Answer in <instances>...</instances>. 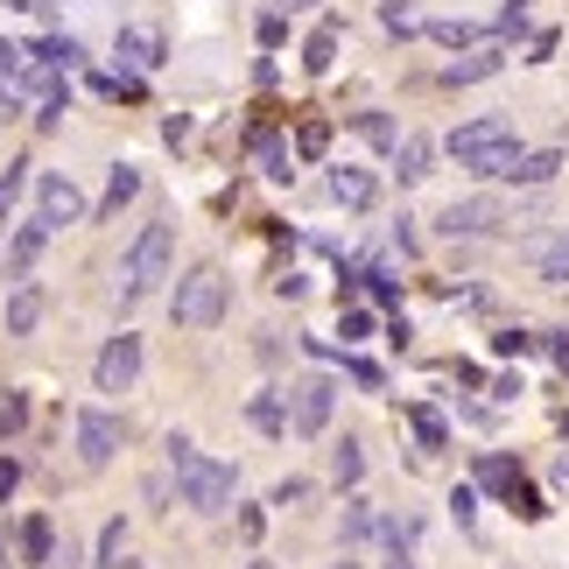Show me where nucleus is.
I'll list each match as a JSON object with an SVG mask.
<instances>
[{
	"instance_id": "nucleus-1",
	"label": "nucleus",
	"mask_w": 569,
	"mask_h": 569,
	"mask_svg": "<svg viewBox=\"0 0 569 569\" xmlns=\"http://www.w3.org/2000/svg\"><path fill=\"white\" fill-rule=\"evenodd\" d=\"M169 260H177V232H169V218H156V226H141V239L127 247L120 274H113V296H120V310H134V302H148V296L162 289Z\"/></svg>"
},
{
	"instance_id": "nucleus-2",
	"label": "nucleus",
	"mask_w": 569,
	"mask_h": 569,
	"mask_svg": "<svg viewBox=\"0 0 569 569\" xmlns=\"http://www.w3.org/2000/svg\"><path fill=\"white\" fill-rule=\"evenodd\" d=\"M169 471H177V492H183V507L197 513H226L232 507V465H218V457H204L190 443V436H169Z\"/></svg>"
},
{
	"instance_id": "nucleus-3",
	"label": "nucleus",
	"mask_w": 569,
	"mask_h": 569,
	"mask_svg": "<svg viewBox=\"0 0 569 569\" xmlns=\"http://www.w3.org/2000/svg\"><path fill=\"white\" fill-rule=\"evenodd\" d=\"M226 302H232L226 268H218V260H197L177 281V296H169V323H177V331H218V323H226Z\"/></svg>"
},
{
	"instance_id": "nucleus-4",
	"label": "nucleus",
	"mask_w": 569,
	"mask_h": 569,
	"mask_svg": "<svg viewBox=\"0 0 569 569\" xmlns=\"http://www.w3.org/2000/svg\"><path fill=\"white\" fill-rule=\"evenodd\" d=\"M457 162L471 169V177H486V183H499L507 177V162L520 156V134H513V120H499V113H486V120H465L457 134L443 141Z\"/></svg>"
},
{
	"instance_id": "nucleus-5",
	"label": "nucleus",
	"mask_w": 569,
	"mask_h": 569,
	"mask_svg": "<svg viewBox=\"0 0 569 569\" xmlns=\"http://www.w3.org/2000/svg\"><path fill=\"white\" fill-rule=\"evenodd\" d=\"M450 239H499L520 226V204H507V197H457V204H443V218H436Z\"/></svg>"
},
{
	"instance_id": "nucleus-6",
	"label": "nucleus",
	"mask_w": 569,
	"mask_h": 569,
	"mask_svg": "<svg viewBox=\"0 0 569 569\" xmlns=\"http://www.w3.org/2000/svg\"><path fill=\"white\" fill-rule=\"evenodd\" d=\"M331 415H338V380L331 373L289 380V429L296 436H323V429H331Z\"/></svg>"
},
{
	"instance_id": "nucleus-7",
	"label": "nucleus",
	"mask_w": 569,
	"mask_h": 569,
	"mask_svg": "<svg viewBox=\"0 0 569 569\" xmlns=\"http://www.w3.org/2000/svg\"><path fill=\"white\" fill-rule=\"evenodd\" d=\"M134 380H141V338H134V331L106 338L99 359H92V387H99V393H134Z\"/></svg>"
},
{
	"instance_id": "nucleus-8",
	"label": "nucleus",
	"mask_w": 569,
	"mask_h": 569,
	"mask_svg": "<svg viewBox=\"0 0 569 569\" xmlns=\"http://www.w3.org/2000/svg\"><path fill=\"white\" fill-rule=\"evenodd\" d=\"M113 57H120V71L148 78V71H162V63H169V36L156 29V21H127V29L113 36Z\"/></svg>"
},
{
	"instance_id": "nucleus-9",
	"label": "nucleus",
	"mask_w": 569,
	"mask_h": 569,
	"mask_svg": "<svg viewBox=\"0 0 569 569\" xmlns=\"http://www.w3.org/2000/svg\"><path fill=\"white\" fill-rule=\"evenodd\" d=\"M36 226H42V232L84 226V190H78L71 177H57V169H50V177L36 183Z\"/></svg>"
},
{
	"instance_id": "nucleus-10",
	"label": "nucleus",
	"mask_w": 569,
	"mask_h": 569,
	"mask_svg": "<svg viewBox=\"0 0 569 569\" xmlns=\"http://www.w3.org/2000/svg\"><path fill=\"white\" fill-rule=\"evenodd\" d=\"M120 415L113 408H84L78 415V457H84V471H106L113 465V450H120Z\"/></svg>"
},
{
	"instance_id": "nucleus-11",
	"label": "nucleus",
	"mask_w": 569,
	"mask_h": 569,
	"mask_svg": "<svg viewBox=\"0 0 569 569\" xmlns=\"http://www.w3.org/2000/svg\"><path fill=\"white\" fill-rule=\"evenodd\" d=\"M323 190H331V204H345V211H373L380 204L373 169H359V162H338L331 177H323Z\"/></svg>"
},
{
	"instance_id": "nucleus-12",
	"label": "nucleus",
	"mask_w": 569,
	"mask_h": 569,
	"mask_svg": "<svg viewBox=\"0 0 569 569\" xmlns=\"http://www.w3.org/2000/svg\"><path fill=\"white\" fill-rule=\"evenodd\" d=\"M556 177H562V148H520L499 183H513V190H541V183H556Z\"/></svg>"
},
{
	"instance_id": "nucleus-13",
	"label": "nucleus",
	"mask_w": 569,
	"mask_h": 569,
	"mask_svg": "<svg viewBox=\"0 0 569 569\" xmlns=\"http://www.w3.org/2000/svg\"><path fill=\"white\" fill-rule=\"evenodd\" d=\"M499 63H507V50H499V42H478V50L443 63V84H486V78H499Z\"/></svg>"
},
{
	"instance_id": "nucleus-14",
	"label": "nucleus",
	"mask_w": 569,
	"mask_h": 569,
	"mask_svg": "<svg viewBox=\"0 0 569 569\" xmlns=\"http://www.w3.org/2000/svg\"><path fill=\"white\" fill-rule=\"evenodd\" d=\"M528 260L541 281H556V289H569V226H556L549 239H528Z\"/></svg>"
},
{
	"instance_id": "nucleus-15",
	"label": "nucleus",
	"mask_w": 569,
	"mask_h": 569,
	"mask_svg": "<svg viewBox=\"0 0 569 569\" xmlns=\"http://www.w3.org/2000/svg\"><path fill=\"white\" fill-rule=\"evenodd\" d=\"M338 36H345V14H323L310 29V42H302V71H310V78H323L338 63Z\"/></svg>"
},
{
	"instance_id": "nucleus-16",
	"label": "nucleus",
	"mask_w": 569,
	"mask_h": 569,
	"mask_svg": "<svg viewBox=\"0 0 569 569\" xmlns=\"http://www.w3.org/2000/svg\"><path fill=\"white\" fill-rule=\"evenodd\" d=\"M42 310H50V296H42L36 281H21V289L8 296V338H29L36 323H42Z\"/></svg>"
},
{
	"instance_id": "nucleus-17",
	"label": "nucleus",
	"mask_w": 569,
	"mask_h": 569,
	"mask_svg": "<svg viewBox=\"0 0 569 569\" xmlns=\"http://www.w3.org/2000/svg\"><path fill=\"white\" fill-rule=\"evenodd\" d=\"M380 535H387V513L366 492H352L345 499V541H380Z\"/></svg>"
},
{
	"instance_id": "nucleus-18",
	"label": "nucleus",
	"mask_w": 569,
	"mask_h": 569,
	"mask_svg": "<svg viewBox=\"0 0 569 569\" xmlns=\"http://www.w3.org/2000/svg\"><path fill=\"white\" fill-rule=\"evenodd\" d=\"M29 63H50V71H78V63H84V42H78V36H42V42H29Z\"/></svg>"
},
{
	"instance_id": "nucleus-19",
	"label": "nucleus",
	"mask_w": 569,
	"mask_h": 569,
	"mask_svg": "<svg viewBox=\"0 0 569 569\" xmlns=\"http://www.w3.org/2000/svg\"><path fill=\"white\" fill-rule=\"evenodd\" d=\"M134 197H141V169H134V162H120L113 177H106V197H99V218H120L127 204H134Z\"/></svg>"
},
{
	"instance_id": "nucleus-20",
	"label": "nucleus",
	"mask_w": 569,
	"mask_h": 569,
	"mask_svg": "<svg viewBox=\"0 0 569 569\" xmlns=\"http://www.w3.org/2000/svg\"><path fill=\"white\" fill-rule=\"evenodd\" d=\"M436 162V141L429 134H401V148H393V169H401V183H422Z\"/></svg>"
},
{
	"instance_id": "nucleus-21",
	"label": "nucleus",
	"mask_w": 569,
	"mask_h": 569,
	"mask_svg": "<svg viewBox=\"0 0 569 569\" xmlns=\"http://www.w3.org/2000/svg\"><path fill=\"white\" fill-rule=\"evenodd\" d=\"M253 156H260V177H274V183H289V177H296V148L281 141V134H260V141H253Z\"/></svg>"
},
{
	"instance_id": "nucleus-22",
	"label": "nucleus",
	"mask_w": 569,
	"mask_h": 569,
	"mask_svg": "<svg viewBox=\"0 0 569 569\" xmlns=\"http://www.w3.org/2000/svg\"><path fill=\"white\" fill-rule=\"evenodd\" d=\"M42 239H50V232H42V226H36V218H29V226H21V232L8 239V274H14V281H21V274H29V268H36V253H42Z\"/></svg>"
},
{
	"instance_id": "nucleus-23",
	"label": "nucleus",
	"mask_w": 569,
	"mask_h": 569,
	"mask_svg": "<svg viewBox=\"0 0 569 569\" xmlns=\"http://www.w3.org/2000/svg\"><path fill=\"white\" fill-rule=\"evenodd\" d=\"M21 562H57V528L50 520H21Z\"/></svg>"
},
{
	"instance_id": "nucleus-24",
	"label": "nucleus",
	"mask_w": 569,
	"mask_h": 569,
	"mask_svg": "<svg viewBox=\"0 0 569 569\" xmlns=\"http://www.w3.org/2000/svg\"><path fill=\"white\" fill-rule=\"evenodd\" d=\"M331 478H338L345 492H352L359 478H366V443H359V436H345V443L331 450Z\"/></svg>"
},
{
	"instance_id": "nucleus-25",
	"label": "nucleus",
	"mask_w": 569,
	"mask_h": 569,
	"mask_svg": "<svg viewBox=\"0 0 569 569\" xmlns=\"http://www.w3.org/2000/svg\"><path fill=\"white\" fill-rule=\"evenodd\" d=\"M422 36L443 42V50H478V42H486V29H478V21H429Z\"/></svg>"
},
{
	"instance_id": "nucleus-26",
	"label": "nucleus",
	"mask_w": 569,
	"mask_h": 569,
	"mask_svg": "<svg viewBox=\"0 0 569 569\" xmlns=\"http://www.w3.org/2000/svg\"><path fill=\"white\" fill-rule=\"evenodd\" d=\"M247 415H253V429H260V436H289V408H281L274 393H253Z\"/></svg>"
},
{
	"instance_id": "nucleus-27",
	"label": "nucleus",
	"mask_w": 569,
	"mask_h": 569,
	"mask_svg": "<svg viewBox=\"0 0 569 569\" xmlns=\"http://www.w3.org/2000/svg\"><path fill=\"white\" fill-rule=\"evenodd\" d=\"M92 92H99V99H148V84H141L134 71H99Z\"/></svg>"
},
{
	"instance_id": "nucleus-28",
	"label": "nucleus",
	"mask_w": 569,
	"mask_h": 569,
	"mask_svg": "<svg viewBox=\"0 0 569 569\" xmlns=\"http://www.w3.org/2000/svg\"><path fill=\"white\" fill-rule=\"evenodd\" d=\"M21 429H29V393L8 387V393H0V443H8V436H21Z\"/></svg>"
},
{
	"instance_id": "nucleus-29",
	"label": "nucleus",
	"mask_w": 569,
	"mask_h": 569,
	"mask_svg": "<svg viewBox=\"0 0 569 569\" xmlns=\"http://www.w3.org/2000/svg\"><path fill=\"white\" fill-rule=\"evenodd\" d=\"M323 148H331V120H302L296 127V156L302 162H323Z\"/></svg>"
},
{
	"instance_id": "nucleus-30",
	"label": "nucleus",
	"mask_w": 569,
	"mask_h": 569,
	"mask_svg": "<svg viewBox=\"0 0 569 569\" xmlns=\"http://www.w3.org/2000/svg\"><path fill=\"white\" fill-rule=\"evenodd\" d=\"M359 134H366V141H373V148H380V156H393V148H401V127H393L387 113H359Z\"/></svg>"
},
{
	"instance_id": "nucleus-31",
	"label": "nucleus",
	"mask_w": 569,
	"mask_h": 569,
	"mask_svg": "<svg viewBox=\"0 0 569 569\" xmlns=\"http://www.w3.org/2000/svg\"><path fill=\"white\" fill-rule=\"evenodd\" d=\"M120 556H127V520H106L99 528V569H120Z\"/></svg>"
},
{
	"instance_id": "nucleus-32",
	"label": "nucleus",
	"mask_w": 569,
	"mask_h": 569,
	"mask_svg": "<svg viewBox=\"0 0 569 569\" xmlns=\"http://www.w3.org/2000/svg\"><path fill=\"white\" fill-rule=\"evenodd\" d=\"M338 331H345V345L373 338V310H359V302H338Z\"/></svg>"
},
{
	"instance_id": "nucleus-33",
	"label": "nucleus",
	"mask_w": 569,
	"mask_h": 569,
	"mask_svg": "<svg viewBox=\"0 0 569 569\" xmlns=\"http://www.w3.org/2000/svg\"><path fill=\"white\" fill-rule=\"evenodd\" d=\"M408 422H415V436H422L429 450H443V443H450V429H443V415H436V408H408Z\"/></svg>"
},
{
	"instance_id": "nucleus-34",
	"label": "nucleus",
	"mask_w": 569,
	"mask_h": 569,
	"mask_svg": "<svg viewBox=\"0 0 569 569\" xmlns=\"http://www.w3.org/2000/svg\"><path fill=\"white\" fill-rule=\"evenodd\" d=\"M29 78V42H0V84Z\"/></svg>"
},
{
	"instance_id": "nucleus-35",
	"label": "nucleus",
	"mask_w": 569,
	"mask_h": 569,
	"mask_svg": "<svg viewBox=\"0 0 569 569\" xmlns=\"http://www.w3.org/2000/svg\"><path fill=\"white\" fill-rule=\"evenodd\" d=\"M507 499H513V513H520V520H549V507H541V492H535V486H520V478L507 486Z\"/></svg>"
},
{
	"instance_id": "nucleus-36",
	"label": "nucleus",
	"mask_w": 569,
	"mask_h": 569,
	"mask_svg": "<svg viewBox=\"0 0 569 569\" xmlns=\"http://www.w3.org/2000/svg\"><path fill=\"white\" fill-rule=\"evenodd\" d=\"M492 352H499V359H528V352H535V331H520V323H513V331L492 338Z\"/></svg>"
},
{
	"instance_id": "nucleus-37",
	"label": "nucleus",
	"mask_w": 569,
	"mask_h": 569,
	"mask_svg": "<svg viewBox=\"0 0 569 569\" xmlns=\"http://www.w3.org/2000/svg\"><path fill=\"white\" fill-rule=\"evenodd\" d=\"M29 190V162H8V177H0V218L14 211V197Z\"/></svg>"
},
{
	"instance_id": "nucleus-38",
	"label": "nucleus",
	"mask_w": 569,
	"mask_h": 569,
	"mask_svg": "<svg viewBox=\"0 0 569 569\" xmlns=\"http://www.w3.org/2000/svg\"><path fill=\"white\" fill-rule=\"evenodd\" d=\"M556 50H562V29H535V36H528V57H520V63H549Z\"/></svg>"
},
{
	"instance_id": "nucleus-39",
	"label": "nucleus",
	"mask_w": 569,
	"mask_h": 569,
	"mask_svg": "<svg viewBox=\"0 0 569 569\" xmlns=\"http://www.w3.org/2000/svg\"><path fill=\"white\" fill-rule=\"evenodd\" d=\"M380 21H387V36H415V14H408V0H380Z\"/></svg>"
},
{
	"instance_id": "nucleus-40",
	"label": "nucleus",
	"mask_w": 569,
	"mask_h": 569,
	"mask_svg": "<svg viewBox=\"0 0 569 569\" xmlns=\"http://www.w3.org/2000/svg\"><path fill=\"white\" fill-rule=\"evenodd\" d=\"M281 36H289V14L268 8V14H260V50H281Z\"/></svg>"
},
{
	"instance_id": "nucleus-41",
	"label": "nucleus",
	"mask_w": 569,
	"mask_h": 569,
	"mask_svg": "<svg viewBox=\"0 0 569 569\" xmlns=\"http://www.w3.org/2000/svg\"><path fill=\"white\" fill-rule=\"evenodd\" d=\"M478 478H486V486H499V492H507L513 478H520V465H507V457H486V465H478Z\"/></svg>"
},
{
	"instance_id": "nucleus-42",
	"label": "nucleus",
	"mask_w": 569,
	"mask_h": 569,
	"mask_svg": "<svg viewBox=\"0 0 569 569\" xmlns=\"http://www.w3.org/2000/svg\"><path fill=\"white\" fill-rule=\"evenodd\" d=\"M450 513H457V528H471V520H478V492L457 486V492H450Z\"/></svg>"
},
{
	"instance_id": "nucleus-43",
	"label": "nucleus",
	"mask_w": 569,
	"mask_h": 569,
	"mask_svg": "<svg viewBox=\"0 0 569 569\" xmlns=\"http://www.w3.org/2000/svg\"><path fill=\"white\" fill-rule=\"evenodd\" d=\"M345 373H352L359 387H373V393L387 387V373H380V366H373V359H345Z\"/></svg>"
},
{
	"instance_id": "nucleus-44",
	"label": "nucleus",
	"mask_w": 569,
	"mask_h": 569,
	"mask_svg": "<svg viewBox=\"0 0 569 569\" xmlns=\"http://www.w3.org/2000/svg\"><path fill=\"white\" fill-rule=\"evenodd\" d=\"M302 499H310V478H281L274 486V507H302Z\"/></svg>"
},
{
	"instance_id": "nucleus-45",
	"label": "nucleus",
	"mask_w": 569,
	"mask_h": 569,
	"mask_svg": "<svg viewBox=\"0 0 569 569\" xmlns=\"http://www.w3.org/2000/svg\"><path fill=\"white\" fill-rule=\"evenodd\" d=\"M14 486H21V457H0V499H14Z\"/></svg>"
},
{
	"instance_id": "nucleus-46",
	"label": "nucleus",
	"mask_w": 569,
	"mask_h": 569,
	"mask_svg": "<svg viewBox=\"0 0 569 569\" xmlns=\"http://www.w3.org/2000/svg\"><path fill=\"white\" fill-rule=\"evenodd\" d=\"M260 528H268V513H260V507H239V535L260 541Z\"/></svg>"
},
{
	"instance_id": "nucleus-47",
	"label": "nucleus",
	"mask_w": 569,
	"mask_h": 569,
	"mask_svg": "<svg viewBox=\"0 0 569 569\" xmlns=\"http://www.w3.org/2000/svg\"><path fill=\"white\" fill-rule=\"evenodd\" d=\"M14 14H57V0H8Z\"/></svg>"
},
{
	"instance_id": "nucleus-48",
	"label": "nucleus",
	"mask_w": 569,
	"mask_h": 569,
	"mask_svg": "<svg viewBox=\"0 0 569 569\" xmlns=\"http://www.w3.org/2000/svg\"><path fill=\"white\" fill-rule=\"evenodd\" d=\"M549 359H556L562 373H569V338H549Z\"/></svg>"
},
{
	"instance_id": "nucleus-49",
	"label": "nucleus",
	"mask_w": 569,
	"mask_h": 569,
	"mask_svg": "<svg viewBox=\"0 0 569 569\" xmlns=\"http://www.w3.org/2000/svg\"><path fill=\"white\" fill-rule=\"evenodd\" d=\"M331 569H359V562H331Z\"/></svg>"
},
{
	"instance_id": "nucleus-50",
	"label": "nucleus",
	"mask_w": 569,
	"mask_h": 569,
	"mask_svg": "<svg viewBox=\"0 0 569 569\" xmlns=\"http://www.w3.org/2000/svg\"><path fill=\"white\" fill-rule=\"evenodd\" d=\"M247 569H274V562H247Z\"/></svg>"
},
{
	"instance_id": "nucleus-51",
	"label": "nucleus",
	"mask_w": 569,
	"mask_h": 569,
	"mask_svg": "<svg viewBox=\"0 0 569 569\" xmlns=\"http://www.w3.org/2000/svg\"><path fill=\"white\" fill-rule=\"evenodd\" d=\"M289 8H310V0H289Z\"/></svg>"
},
{
	"instance_id": "nucleus-52",
	"label": "nucleus",
	"mask_w": 569,
	"mask_h": 569,
	"mask_svg": "<svg viewBox=\"0 0 569 569\" xmlns=\"http://www.w3.org/2000/svg\"><path fill=\"white\" fill-rule=\"evenodd\" d=\"M0 569H14V562H8V556H0Z\"/></svg>"
},
{
	"instance_id": "nucleus-53",
	"label": "nucleus",
	"mask_w": 569,
	"mask_h": 569,
	"mask_svg": "<svg viewBox=\"0 0 569 569\" xmlns=\"http://www.w3.org/2000/svg\"><path fill=\"white\" fill-rule=\"evenodd\" d=\"M393 569H401V562H393Z\"/></svg>"
}]
</instances>
